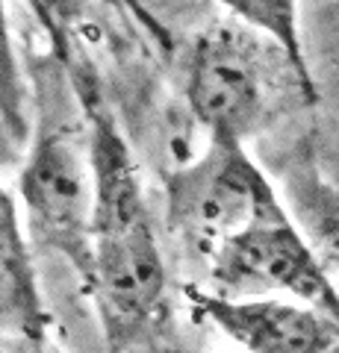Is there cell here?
Segmentation results:
<instances>
[{
  "label": "cell",
  "mask_w": 339,
  "mask_h": 353,
  "mask_svg": "<svg viewBox=\"0 0 339 353\" xmlns=\"http://www.w3.org/2000/svg\"><path fill=\"white\" fill-rule=\"evenodd\" d=\"M0 353H62L50 341V336H21V339H0Z\"/></svg>",
  "instance_id": "10"
},
{
  "label": "cell",
  "mask_w": 339,
  "mask_h": 353,
  "mask_svg": "<svg viewBox=\"0 0 339 353\" xmlns=\"http://www.w3.org/2000/svg\"><path fill=\"white\" fill-rule=\"evenodd\" d=\"M95 153V218L89 289L101 303L109 336L148 327L166 306L168 274L133 157L104 112L89 115Z\"/></svg>",
  "instance_id": "1"
},
{
  "label": "cell",
  "mask_w": 339,
  "mask_h": 353,
  "mask_svg": "<svg viewBox=\"0 0 339 353\" xmlns=\"http://www.w3.org/2000/svg\"><path fill=\"white\" fill-rule=\"evenodd\" d=\"M48 336L36 265L15 197L0 185V339Z\"/></svg>",
  "instance_id": "7"
},
{
  "label": "cell",
  "mask_w": 339,
  "mask_h": 353,
  "mask_svg": "<svg viewBox=\"0 0 339 353\" xmlns=\"http://www.w3.org/2000/svg\"><path fill=\"white\" fill-rule=\"evenodd\" d=\"M30 150L21 159L18 194L24 203L30 236L57 250L89 283L92 271V218H95V153L89 115L80 121L53 88Z\"/></svg>",
  "instance_id": "2"
},
{
  "label": "cell",
  "mask_w": 339,
  "mask_h": 353,
  "mask_svg": "<svg viewBox=\"0 0 339 353\" xmlns=\"http://www.w3.org/2000/svg\"><path fill=\"white\" fill-rule=\"evenodd\" d=\"M201 289L222 297H289L339 318V292L304 241L287 209L278 206L227 239L204 262Z\"/></svg>",
  "instance_id": "5"
},
{
  "label": "cell",
  "mask_w": 339,
  "mask_h": 353,
  "mask_svg": "<svg viewBox=\"0 0 339 353\" xmlns=\"http://www.w3.org/2000/svg\"><path fill=\"white\" fill-rule=\"evenodd\" d=\"M21 145L12 139V132H9L6 127H3V121H0V171L3 168H15V165H21Z\"/></svg>",
  "instance_id": "11"
},
{
  "label": "cell",
  "mask_w": 339,
  "mask_h": 353,
  "mask_svg": "<svg viewBox=\"0 0 339 353\" xmlns=\"http://www.w3.org/2000/svg\"><path fill=\"white\" fill-rule=\"evenodd\" d=\"M278 206L269 176L242 141L210 139L201 157L168 180V224L201 265Z\"/></svg>",
  "instance_id": "4"
},
{
  "label": "cell",
  "mask_w": 339,
  "mask_h": 353,
  "mask_svg": "<svg viewBox=\"0 0 339 353\" xmlns=\"http://www.w3.org/2000/svg\"><path fill=\"white\" fill-rule=\"evenodd\" d=\"M280 74L298 77L310 101L316 97L275 41L233 18L195 39L186 65V103L210 139L245 145L271 115Z\"/></svg>",
  "instance_id": "3"
},
{
  "label": "cell",
  "mask_w": 339,
  "mask_h": 353,
  "mask_svg": "<svg viewBox=\"0 0 339 353\" xmlns=\"http://www.w3.org/2000/svg\"><path fill=\"white\" fill-rule=\"evenodd\" d=\"M189 303L248 353H339V318L289 297H222L189 289Z\"/></svg>",
  "instance_id": "6"
},
{
  "label": "cell",
  "mask_w": 339,
  "mask_h": 353,
  "mask_svg": "<svg viewBox=\"0 0 339 353\" xmlns=\"http://www.w3.org/2000/svg\"><path fill=\"white\" fill-rule=\"evenodd\" d=\"M218 3L236 21H242L245 27L257 30L266 39L275 41L289 57V62L295 65V71L301 74V80L307 83L310 92H316L310 65H307V53H304V39H301L298 0H218Z\"/></svg>",
  "instance_id": "8"
},
{
  "label": "cell",
  "mask_w": 339,
  "mask_h": 353,
  "mask_svg": "<svg viewBox=\"0 0 339 353\" xmlns=\"http://www.w3.org/2000/svg\"><path fill=\"white\" fill-rule=\"evenodd\" d=\"M0 121L12 132L18 145L30 139V106H27V88L21 77L12 27H9L6 0H0Z\"/></svg>",
  "instance_id": "9"
}]
</instances>
